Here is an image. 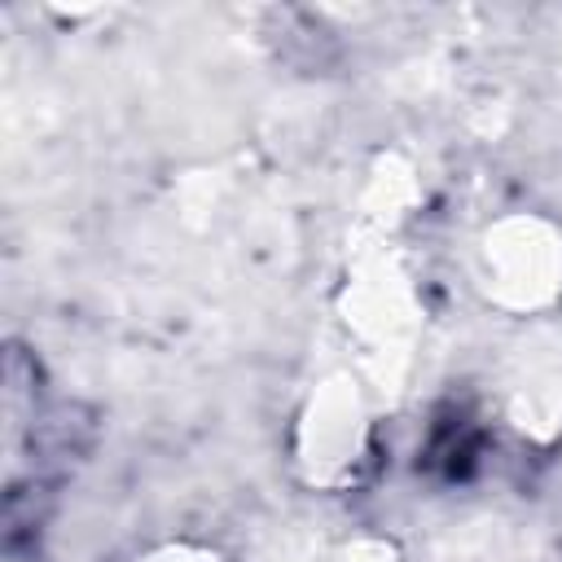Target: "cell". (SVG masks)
<instances>
[{"label":"cell","mask_w":562,"mask_h":562,"mask_svg":"<svg viewBox=\"0 0 562 562\" xmlns=\"http://www.w3.org/2000/svg\"><path fill=\"white\" fill-rule=\"evenodd\" d=\"M136 562H224V558L211 553V549H202V544H162V549H149Z\"/></svg>","instance_id":"cell-6"},{"label":"cell","mask_w":562,"mask_h":562,"mask_svg":"<svg viewBox=\"0 0 562 562\" xmlns=\"http://www.w3.org/2000/svg\"><path fill=\"white\" fill-rule=\"evenodd\" d=\"M347 321L356 325V334L373 347H400L413 325H417V299L408 290V277L391 263V259H373L360 268V277L351 281V303H347Z\"/></svg>","instance_id":"cell-3"},{"label":"cell","mask_w":562,"mask_h":562,"mask_svg":"<svg viewBox=\"0 0 562 562\" xmlns=\"http://www.w3.org/2000/svg\"><path fill=\"white\" fill-rule=\"evenodd\" d=\"M321 562H391V553L378 540H351V544H338L334 553H325Z\"/></svg>","instance_id":"cell-5"},{"label":"cell","mask_w":562,"mask_h":562,"mask_svg":"<svg viewBox=\"0 0 562 562\" xmlns=\"http://www.w3.org/2000/svg\"><path fill=\"white\" fill-rule=\"evenodd\" d=\"M509 417L531 435H553L562 426V356H522L509 373Z\"/></svg>","instance_id":"cell-4"},{"label":"cell","mask_w":562,"mask_h":562,"mask_svg":"<svg viewBox=\"0 0 562 562\" xmlns=\"http://www.w3.org/2000/svg\"><path fill=\"white\" fill-rule=\"evenodd\" d=\"M474 285L514 316H536L562 294V228L540 215H501L474 246Z\"/></svg>","instance_id":"cell-1"},{"label":"cell","mask_w":562,"mask_h":562,"mask_svg":"<svg viewBox=\"0 0 562 562\" xmlns=\"http://www.w3.org/2000/svg\"><path fill=\"white\" fill-rule=\"evenodd\" d=\"M369 448V408L351 373L325 378L299 417V465L321 487H342L356 479Z\"/></svg>","instance_id":"cell-2"}]
</instances>
